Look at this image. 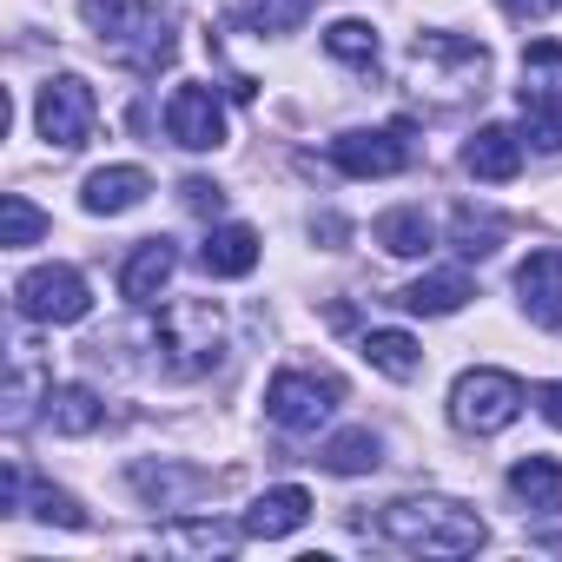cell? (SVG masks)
Wrapping results in <instances>:
<instances>
[{"label": "cell", "mask_w": 562, "mask_h": 562, "mask_svg": "<svg viewBox=\"0 0 562 562\" xmlns=\"http://www.w3.org/2000/svg\"><path fill=\"white\" fill-rule=\"evenodd\" d=\"M378 536L411 549V555H476L490 542L483 516L450 503V496H404V503H384L378 516Z\"/></svg>", "instance_id": "cell-1"}, {"label": "cell", "mask_w": 562, "mask_h": 562, "mask_svg": "<svg viewBox=\"0 0 562 562\" xmlns=\"http://www.w3.org/2000/svg\"><path fill=\"white\" fill-rule=\"evenodd\" d=\"M153 351L172 378H205L225 351V312L212 299H172L159 312V331H153Z\"/></svg>", "instance_id": "cell-2"}, {"label": "cell", "mask_w": 562, "mask_h": 562, "mask_svg": "<svg viewBox=\"0 0 562 562\" xmlns=\"http://www.w3.org/2000/svg\"><path fill=\"white\" fill-rule=\"evenodd\" d=\"M522 404H529L522 378H509V371H496V364H476V371H463V378L450 384V424L470 430V437L509 430V424L522 417Z\"/></svg>", "instance_id": "cell-3"}, {"label": "cell", "mask_w": 562, "mask_h": 562, "mask_svg": "<svg viewBox=\"0 0 562 562\" xmlns=\"http://www.w3.org/2000/svg\"><path fill=\"white\" fill-rule=\"evenodd\" d=\"M338 404H345V378H338V371L285 364V371L265 384V417H271L278 430H318Z\"/></svg>", "instance_id": "cell-4"}, {"label": "cell", "mask_w": 562, "mask_h": 562, "mask_svg": "<svg viewBox=\"0 0 562 562\" xmlns=\"http://www.w3.org/2000/svg\"><path fill=\"white\" fill-rule=\"evenodd\" d=\"M93 120H100V100H93V87L80 74H54L41 87V100H34V126H41V139L54 153H80L93 139Z\"/></svg>", "instance_id": "cell-5"}, {"label": "cell", "mask_w": 562, "mask_h": 562, "mask_svg": "<svg viewBox=\"0 0 562 562\" xmlns=\"http://www.w3.org/2000/svg\"><path fill=\"white\" fill-rule=\"evenodd\" d=\"M14 305L34 325H80L93 312V292H87V278L74 265H34V271H21Z\"/></svg>", "instance_id": "cell-6"}, {"label": "cell", "mask_w": 562, "mask_h": 562, "mask_svg": "<svg viewBox=\"0 0 562 562\" xmlns=\"http://www.w3.org/2000/svg\"><path fill=\"white\" fill-rule=\"evenodd\" d=\"M411 74L417 80H443L450 93H463V87H483L490 54L476 41H457V34H417L411 41Z\"/></svg>", "instance_id": "cell-7"}, {"label": "cell", "mask_w": 562, "mask_h": 562, "mask_svg": "<svg viewBox=\"0 0 562 562\" xmlns=\"http://www.w3.org/2000/svg\"><path fill=\"white\" fill-rule=\"evenodd\" d=\"M331 166L351 179H391L411 166V126H371V133H338Z\"/></svg>", "instance_id": "cell-8"}, {"label": "cell", "mask_w": 562, "mask_h": 562, "mask_svg": "<svg viewBox=\"0 0 562 562\" xmlns=\"http://www.w3.org/2000/svg\"><path fill=\"white\" fill-rule=\"evenodd\" d=\"M166 139L186 153H218L225 146V106L212 87H172L166 100Z\"/></svg>", "instance_id": "cell-9"}, {"label": "cell", "mask_w": 562, "mask_h": 562, "mask_svg": "<svg viewBox=\"0 0 562 562\" xmlns=\"http://www.w3.org/2000/svg\"><path fill=\"white\" fill-rule=\"evenodd\" d=\"M516 305L529 312V325L562 331V251L555 245H542L516 265Z\"/></svg>", "instance_id": "cell-10"}, {"label": "cell", "mask_w": 562, "mask_h": 562, "mask_svg": "<svg viewBox=\"0 0 562 562\" xmlns=\"http://www.w3.org/2000/svg\"><path fill=\"white\" fill-rule=\"evenodd\" d=\"M172 271H179V245L172 238H139L120 265V299L126 305H159V292L172 285Z\"/></svg>", "instance_id": "cell-11"}, {"label": "cell", "mask_w": 562, "mask_h": 562, "mask_svg": "<svg viewBox=\"0 0 562 562\" xmlns=\"http://www.w3.org/2000/svg\"><path fill=\"white\" fill-rule=\"evenodd\" d=\"M133 490L153 509H192L199 496L218 490V476L212 470H192V463H133Z\"/></svg>", "instance_id": "cell-12"}, {"label": "cell", "mask_w": 562, "mask_h": 562, "mask_svg": "<svg viewBox=\"0 0 562 562\" xmlns=\"http://www.w3.org/2000/svg\"><path fill=\"white\" fill-rule=\"evenodd\" d=\"M463 172L483 179V186H509V179L522 172V133H509V126H476V133L463 139Z\"/></svg>", "instance_id": "cell-13"}, {"label": "cell", "mask_w": 562, "mask_h": 562, "mask_svg": "<svg viewBox=\"0 0 562 562\" xmlns=\"http://www.w3.org/2000/svg\"><path fill=\"white\" fill-rule=\"evenodd\" d=\"M146 192H153L146 166H100V172H87V186H80V205H87L93 218H120V212L146 205Z\"/></svg>", "instance_id": "cell-14"}, {"label": "cell", "mask_w": 562, "mask_h": 562, "mask_svg": "<svg viewBox=\"0 0 562 562\" xmlns=\"http://www.w3.org/2000/svg\"><path fill=\"white\" fill-rule=\"evenodd\" d=\"M312 522V496L299 490V483H278V490H265L251 509H245V536H258V542H278V536H292V529H305Z\"/></svg>", "instance_id": "cell-15"}, {"label": "cell", "mask_w": 562, "mask_h": 562, "mask_svg": "<svg viewBox=\"0 0 562 562\" xmlns=\"http://www.w3.org/2000/svg\"><path fill=\"white\" fill-rule=\"evenodd\" d=\"M470 299H476L470 271H430V278H417V285L397 292V305L417 312V318H450V312H463Z\"/></svg>", "instance_id": "cell-16"}, {"label": "cell", "mask_w": 562, "mask_h": 562, "mask_svg": "<svg viewBox=\"0 0 562 562\" xmlns=\"http://www.w3.org/2000/svg\"><path fill=\"white\" fill-rule=\"evenodd\" d=\"M80 21L106 41V47H133L139 34H153V14H146V0H80Z\"/></svg>", "instance_id": "cell-17"}, {"label": "cell", "mask_w": 562, "mask_h": 562, "mask_svg": "<svg viewBox=\"0 0 562 562\" xmlns=\"http://www.w3.org/2000/svg\"><path fill=\"white\" fill-rule=\"evenodd\" d=\"M199 265H205L212 278H245V271L258 265V232H251V225H212L205 245H199Z\"/></svg>", "instance_id": "cell-18"}, {"label": "cell", "mask_w": 562, "mask_h": 562, "mask_svg": "<svg viewBox=\"0 0 562 562\" xmlns=\"http://www.w3.org/2000/svg\"><path fill=\"white\" fill-rule=\"evenodd\" d=\"M522 139L536 153H562V93L549 80H536V74L522 87Z\"/></svg>", "instance_id": "cell-19"}, {"label": "cell", "mask_w": 562, "mask_h": 562, "mask_svg": "<svg viewBox=\"0 0 562 562\" xmlns=\"http://www.w3.org/2000/svg\"><path fill=\"white\" fill-rule=\"evenodd\" d=\"M47 424H54L60 437H93V430L106 424V404H100L87 384H54V391H47Z\"/></svg>", "instance_id": "cell-20"}, {"label": "cell", "mask_w": 562, "mask_h": 562, "mask_svg": "<svg viewBox=\"0 0 562 562\" xmlns=\"http://www.w3.org/2000/svg\"><path fill=\"white\" fill-rule=\"evenodd\" d=\"M371 238H378V245H384L391 258H424L437 232H430V218H424V205H391V212H384V218L371 225Z\"/></svg>", "instance_id": "cell-21"}, {"label": "cell", "mask_w": 562, "mask_h": 562, "mask_svg": "<svg viewBox=\"0 0 562 562\" xmlns=\"http://www.w3.org/2000/svg\"><path fill=\"white\" fill-rule=\"evenodd\" d=\"M358 351H364V364H371V371H384L391 384H411V378L424 371V351H417V338H411V331H364V345H358Z\"/></svg>", "instance_id": "cell-22"}, {"label": "cell", "mask_w": 562, "mask_h": 562, "mask_svg": "<svg viewBox=\"0 0 562 562\" xmlns=\"http://www.w3.org/2000/svg\"><path fill=\"white\" fill-rule=\"evenodd\" d=\"M318 463H325L331 476H364V470L384 463V437H378V430H338V437H325Z\"/></svg>", "instance_id": "cell-23"}, {"label": "cell", "mask_w": 562, "mask_h": 562, "mask_svg": "<svg viewBox=\"0 0 562 562\" xmlns=\"http://www.w3.org/2000/svg\"><path fill=\"white\" fill-rule=\"evenodd\" d=\"M509 490H516V503L522 509H562V463L555 457H522L516 470H509Z\"/></svg>", "instance_id": "cell-24"}, {"label": "cell", "mask_w": 562, "mask_h": 562, "mask_svg": "<svg viewBox=\"0 0 562 562\" xmlns=\"http://www.w3.org/2000/svg\"><path fill=\"white\" fill-rule=\"evenodd\" d=\"M503 238H509V225H503L496 212H476V205H457V212H450V245H457L463 258H490Z\"/></svg>", "instance_id": "cell-25"}, {"label": "cell", "mask_w": 562, "mask_h": 562, "mask_svg": "<svg viewBox=\"0 0 562 562\" xmlns=\"http://www.w3.org/2000/svg\"><path fill=\"white\" fill-rule=\"evenodd\" d=\"M305 14H312V0H232V21L251 34H292L305 27Z\"/></svg>", "instance_id": "cell-26"}, {"label": "cell", "mask_w": 562, "mask_h": 562, "mask_svg": "<svg viewBox=\"0 0 562 562\" xmlns=\"http://www.w3.org/2000/svg\"><path fill=\"white\" fill-rule=\"evenodd\" d=\"M47 238V212L27 199V192H8L0 199V245L21 251V245H41Z\"/></svg>", "instance_id": "cell-27"}, {"label": "cell", "mask_w": 562, "mask_h": 562, "mask_svg": "<svg viewBox=\"0 0 562 562\" xmlns=\"http://www.w3.org/2000/svg\"><path fill=\"white\" fill-rule=\"evenodd\" d=\"M325 54L345 67H378V27L371 21H331L325 27Z\"/></svg>", "instance_id": "cell-28"}, {"label": "cell", "mask_w": 562, "mask_h": 562, "mask_svg": "<svg viewBox=\"0 0 562 562\" xmlns=\"http://www.w3.org/2000/svg\"><path fill=\"white\" fill-rule=\"evenodd\" d=\"M238 536H245V522H238V529H225V522H179V529H166V549H199V555H232V549H238Z\"/></svg>", "instance_id": "cell-29"}, {"label": "cell", "mask_w": 562, "mask_h": 562, "mask_svg": "<svg viewBox=\"0 0 562 562\" xmlns=\"http://www.w3.org/2000/svg\"><path fill=\"white\" fill-rule=\"evenodd\" d=\"M34 516L41 522H60V529H87V509L67 490H54V483H34Z\"/></svg>", "instance_id": "cell-30"}, {"label": "cell", "mask_w": 562, "mask_h": 562, "mask_svg": "<svg viewBox=\"0 0 562 562\" xmlns=\"http://www.w3.org/2000/svg\"><path fill=\"white\" fill-rule=\"evenodd\" d=\"M179 192H186V205H192V212H212V218H218V205H225V192H218L212 179H186Z\"/></svg>", "instance_id": "cell-31"}, {"label": "cell", "mask_w": 562, "mask_h": 562, "mask_svg": "<svg viewBox=\"0 0 562 562\" xmlns=\"http://www.w3.org/2000/svg\"><path fill=\"white\" fill-rule=\"evenodd\" d=\"M522 74H562V47H555V41H529Z\"/></svg>", "instance_id": "cell-32"}, {"label": "cell", "mask_w": 562, "mask_h": 562, "mask_svg": "<svg viewBox=\"0 0 562 562\" xmlns=\"http://www.w3.org/2000/svg\"><path fill=\"white\" fill-rule=\"evenodd\" d=\"M536 411H542V417H549V424H555V430H562V378H555V384H542V391H536Z\"/></svg>", "instance_id": "cell-33"}]
</instances>
